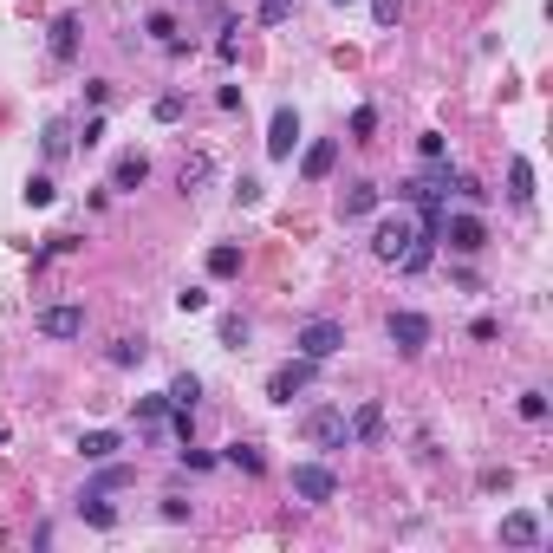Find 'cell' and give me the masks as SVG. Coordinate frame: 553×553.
Segmentation results:
<instances>
[{"mask_svg": "<svg viewBox=\"0 0 553 553\" xmlns=\"http://www.w3.org/2000/svg\"><path fill=\"white\" fill-rule=\"evenodd\" d=\"M313 378H319V365H313V358H287V365L267 378V404H293V397L307 391Z\"/></svg>", "mask_w": 553, "mask_h": 553, "instance_id": "cell-3", "label": "cell"}, {"mask_svg": "<svg viewBox=\"0 0 553 553\" xmlns=\"http://www.w3.org/2000/svg\"><path fill=\"white\" fill-rule=\"evenodd\" d=\"M410 241H417V221H404V215H391V221H378V228H371V254L397 267Z\"/></svg>", "mask_w": 553, "mask_h": 553, "instance_id": "cell-4", "label": "cell"}, {"mask_svg": "<svg viewBox=\"0 0 553 553\" xmlns=\"http://www.w3.org/2000/svg\"><path fill=\"white\" fill-rule=\"evenodd\" d=\"M176 307H183V313H209V287H183Z\"/></svg>", "mask_w": 553, "mask_h": 553, "instance_id": "cell-34", "label": "cell"}, {"mask_svg": "<svg viewBox=\"0 0 553 553\" xmlns=\"http://www.w3.org/2000/svg\"><path fill=\"white\" fill-rule=\"evenodd\" d=\"M144 176H150V156L144 150H124L118 163H111V189H144Z\"/></svg>", "mask_w": 553, "mask_h": 553, "instance_id": "cell-14", "label": "cell"}, {"mask_svg": "<svg viewBox=\"0 0 553 553\" xmlns=\"http://www.w3.org/2000/svg\"><path fill=\"white\" fill-rule=\"evenodd\" d=\"M144 358H150V345H144V339H118V345H111V365H118V371L144 365Z\"/></svg>", "mask_w": 553, "mask_h": 553, "instance_id": "cell-21", "label": "cell"}, {"mask_svg": "<svg viewBox=\"0 0 553 553\" xmlns=\"http://www.w3.org/2000/svg\"><path fill=\"white\" fill-rule=\"evenodd\" d=\"M196 397H202V378H196V371H176V378H170V404H189V410H196Z\"/></svg>", "mask_w": 553, "mask_h": 553, "instance_id": "cell-22", "label": "cell"}, {"mask_svg": "<svg viewBox=\"0 0 553 553\" xmlns=\"http://www.w3.org/2000/svg\"><path fill=\"white\" fill-rule=\"evenodd\" d=\"M144 33H150L156 46H170V40H176V20H170V13H150V20H144Z\"/></svg>", "mask_w": 553, "mask_h": 553, "instance_id": "cell-30", "label": "cell"}, {"mask_svg": "<svg viewBox=\"0 0 553 553\" xmlns=\"http://www.w3.org/2000/svg\"><path fill=\"white\" fill-rule=\"evenodd\" d=\"M508 202H514V209H528V202H534V163H528V156H514V163H508Z\"/></svg>", "mask_w": 553, "mask_h": 553, "instance_id": "cell-17", "label": "cell"}, {"mask_svg": "<svg viewBox=\"0 0 553 553\" xmlns=\"http://www.w3.org/2000/svg\"><path fill=\"white\" fill-rule=\"evenodd\" d=\"M345 424H352V442H365V450H378V442H384V410L378 404H358Z\"/></svg>", "mask_w": 553, "mask_h": 553, "instance_id": "cell-12", "label": "cell"}, {"mask_svg": "<svg viewBox=\"0 0 553 553\" xmlns=\"http://www.w3.org/2000/svg\"><path fill=\"white\" fill-rule=\"evenodd\" d=\"M221 345H235V352L247 345V319H241V313H228V319H221Z\"/></svg>", "mask_w": 553, "mask_h": 553, "instance_id": "cell-31", "label": "cell"}, {"mask_svg": "<svg viewBox=\"0 0 553 553\" xmlns=\"http://www.w3.org/2000/svg\"><path fill=\"white\" fill-rule=\"evenodd\" d=\"M293 345H299V358H313V365H326V358L345 345V326H339V319H307Z\"/></svg>", "mask_w": 553, "mask_h": 553, "instance_id": "cell-2", "label": "cell"}, {"mask_svg": "<svg viewBox=\"0 0 553 553\" xmlns=\"http://www.w3.org/2000/svg\"><path fill=\"white\" fill-rule=\"evenodd\" d=\"M299 436L313 442V450H352V424L339 404H313L307 417H299Z\"/></svg>", "mask_w": 553, "mask_h": 553, "instance_id": "cell-1", "label": "cell"}, {"mask_svg": "<svg viewBox=\"0 0 553 553\" xmlns=\"http://www.w3.org/2000/svg\"><path fill=\"white\" fill-rule=\"evenodd\" d=\"M66 150H72V124H66V118H52V124H46V156L59 163Z\"/></svg>", "mask_w": 553, "mask_h": 553, "instance_id": "cell-24", "label": "cell"}, {"mask_svg": "<svg viewBox=\"0 0 553 553\" xmlns=\"http://www.w3.org/2000/svg\"><path fill=\"white\" fill-rule=\"evenodd\" d=\"M287 13H293V0H261V13H254V20H261V26H281Z\"/></svg>", "mask_w": 553, "mask_h": 553, "instance_id": "cell-35", "label": "cell"}, {"mask_svg": "<svg viewBox=\"0 0 553 553\" xmlns=\"http://www.w3.org/2000/svg\"><path fill=\"white\" fill-rule=\"evenodd\" d=\"M442 241H450L456 254H482V247H488V228H482L476 215H442Z\"/></svg>", "mask_w": 553, "mask_h": 553, "instance_id": "cell-8", "label": "cell"}, {"mask_svg": "<svg viewBox=\"0 0 553 553\" xmlns=\"http://www.w3.org/2000/svg\"><path fill=\"white\" fill-rule=\"evenodd\" d=\"M502 540L508 547H540V514H528V508L502 514Z\"/></svg>", "mask_w": 553, "mask_h": 553, "instance_id": "cell-13", "label": "cell"}, {"mask_svg": "<svg viewBox=\"0 0 553 553\" xmlns=\"http://www.w3.org/2000/svg\"><path fill=\"white\" fill-rule=\"evenodd\" d=\"M378 209V183H345L339 189V221H365Z\"/></svg>", "mask_w": 553, "mask_h": 553, "instance_id": "cell-10", "label": "cell"}, {"mask_svg": "<svg viewBox=\"0 0 553 553\" xmlns=\"http://www.w3.org/2000/svg\"><path fill=\"white\" fill-rule=\"evenodd\" d=\"M332 7H352V0H332Z\"/></svg>", "mask_w": 553, "mask_h": 553, "instance_id": "cell-41", "label": "cell"}, {"mask_svg": "<svg viewBox=\"0 0 553 553\" xmlns=\"http://www.w3.org/2000/svg\"><path fill=\"white\" fill-rule=\"evenodd\" d=\"M26 202L33 209H52V196H59V189H52V176H26V189H20Z\"/></svg>", "mask_w": 553, "mask_h": 553, "instance_id": "cell-25", "label": "cell"}, {"mask_svg": "<svg viewBox=\"0 0 553 553\" xmlns=\"http://www.w3.org/2000/svg\"><path fill=\"white\" fill-rule=\"evenodd\" d=\"M150 111H156V124H176L183 111H189V98H183V92H163V98H156Z\"/></svg>", "mask_w": 553, "mask_h": 553, "instance_id": "cell-26", "label": "cell"}, {"mask_svg": "<svg viewBox=\"0 0 553 553\" xmlns=\"http://www.w3.org/2000/svg\"><path fill=\"white\" fill-rule=\"evenodd\" d=\"M137 417H144V424H163V417H170V391H156V397H137Z\"/></svg>", "mask_w": 553, "mask_h": 553, "instance_id": "cell-28", "label": "cell"}, {"mask_svg": "<svg viewBox=\"0 0 553 553\" xmlns=\"http://www.w3.org/2000/svg\"><path fill=\"white\" fill-rule=\"evenodd\" d=\"M46 46H52V59L66 66L72 52H78V13H59V20H52V40H46Z\"/></svg>", "mask_w": 553, "mask_h": 553, "instance_id": "cell-18", "label": "cell"}, {"mask_svg": "<svg viewBox=\"0 0 553 553\" xmlns=\"http://www.w3.org/2000/svg\"><path fill=\"white\" fill-rule=\"evenodd\" d=\"M209 273H215V281H235V273H241V247H235V241L209 247Z\"/></svg>", "mask_w": 553, "mask_h": 553, "instance_id": "cell-19", "label": "cell"}, {"mask_svg": "<svg viewBox=\"0 0 553 553\" xmlns=\"http://www.w3.org/2000/svg\"><path fill=\"white\" fill-rule=\"evenodd\" d=\"M332 163H339V144H332V137H319V144L307 150V163H299V176H307V183H326Z\"/></svg>", "mask_w": 553, "mask_h": 553, "instance_id": "cell-16", "label": "cell"}, {"mask_svg": "<svg viewBox=\"0 0 553 553\" xmlns=\"http://www.w3.org/2000/svg\"><path fill=\"white\" fill-rule=\"evenodd\" d=\"M417 150H424V163H442V150H450V144H442V130H424Z\"/></svg>", "mask_w": 553, "mask_h": 553, "instance_id": "cell-36", "label": "cell"}, {"mask_svg": "<svg viewBox=\"0 0 553 553\" xmlns=\"http://www.w3.org/2000/svg\"><path fill=\"white\" fill-rule=\"evenodd\" d=\"M78 514H85V521H92V528H118V508H111V502H104V495H92V488H85V495H78Z\"/></svg>", "mask_w": 553, "mask_h": 553, "instance_id": "cell-20", "label": "cell"}, {"mask_svg": "<svg viewBox=\"0 0 553 553\" xmlns=\"http://www.w3.org/2000/svg\"><path fill=\"white\" fill-rule=\"evenodd\" d=\"M235 202H241V209H247V202H261V183H254V176H241V183H235Z\"/></svg>", "mask_w": 553, "mask_h": 553, "instance_id": "cell-40", "label": "cell"}, {"mask_svg": "<svg viewBox=\"0 0 553 553\" xmlns=\"http://www.w3.org/2000/svg\"><path fill=\"white\" fill-rule=\"evenodd\" d=\"M183 468H215V456H209V450H196V442H183Z\"/></svg>", "mask_w": 553, "mask_h": 553, "instance_id": "cell-39", "label": "cell"}, {"mask_svg": "<svg viewBox=\"0 0 553 553\" xmlns=\"http://www.w3.org/2000/svg\"><path fill=\"white\" fill-rule=\"evenodd\" d=\"M521 417H528V424H547V391H521Z\"/></svg>", "mask_w": 553, "mask_h": 553, "instance_id": "cell-32", "label": "cell"}, {"mask_svg": "<svg viewBox=\"0 0 553 553\" xmlns=\"http://www.w3.org/2000/svg\"><path fill=\"white\" fill-rule=\"evenodd\" d=\"M124 482H130V468H124V462H111V468H104V476L92 482V495H111V488H124Z\"/></svg>", "mask_w": 553, "mask_h": 553, "instance_id": "cell-33", "label": "cell"}, {"mask_svg": "<svg viewBox=\"0 0 553 553\" xmlns=\"http://www.w3.org/2000/svg\"><path fill=\"white\" fill-rule=\"evenodd\" d=\"M33 326L46 332V339H85V307H78V299H66V307H40Z\"/></svg>", "mask_w": 553, "mask_h": 553, "instance_id": "cell-6", "label": "cell"}, {"mask_svg": "<svg viewBox=\"0 0 553 553\" xmlns=\"http://www.w3.org/2000/svg\"><path fill=\"white\" fill-rule=\"evenodd\" d=\"M371 130H378V111L358 104V111H352V137H358V144H371Z\"/></svg>", "mask_w": 553, "mask_h": 553, "instance_id": "cell-29", "label": "cell"}, {"mask_svg": "<svg viewBox=\"0 0 553 553\" xmlns=\"http://www.w3.org/2000/svg\"><path fill=\"white\" fill-rule=\"evenodd\" d=\"M384 332H391V345H397V352H424V345H430V319H424V313H410V307L384 319Z\"/></svg>", "mask_w": 553, "mask_h": 553, "instance_id": "cell-7", "label": "cell"}, {"mask_svg": "<svg viewBox=\"0 0 553 553\" xmlns=\"http://www.w3.org/2000/svg\"><path fill=\"white\" fill-rule=\"evenodd\" d=\"M456 196H462V202H488V189H482L476 176H456Z\"/></svg>", "mask_w": 553, "mask_h": 553, "instance_id": "cell-38", "label": "cell"}, {"mask_svg": "<svg viewBox=\"0 0 553 553\" xmlns=\"http://www.w3.org/2000/svg\"><path fill=\"white\" fill-rule=\"evenodd\" d=\"M228 462H235V468H247V476H261V468H267V456L254 450V442H228Z\"/></svg>", "mask_w": 553, "mask_h": 553, "instance_id": "cell-23", "label": "cell"}, {"mask_svg": "<svg viewBox=\"0 0 553 553\" xmlns=\"http://www.w3.org/2000/svg\"><path fill=\"white\" fill-rule=\"evenodd\" d=\"M118 450H124L118 430H85V436H78V456H85V462H111Z\"/></svg>", "mask_w": 553, "mask_h": 553, "instance_id": "cell-15", "label": "cell"}, {"mask_svg": "<svg viewBox=\"0 0 553 553\" xmlns=\"http://www.w3.org/2000/svg\"><path fill=\"white\" fill-rule=\"evenodd\" d=\"M293 144H299V111L281 104V111H273V124H267V156H273V163H287Z\"/></svg>", "mask_w": 553, "mask_h": 553, "instance_id": "cell-9", "label": "cell"}, {"mask_svg": "<svg viewBox=\"0 0 553 553\" xmlns=\"http://www.w3.org/2000/svg\"><path fill=\"white\" fill-rule=\"evenodd\" d=\"M397 13H404V0H371V20L378 26H397Z\"/></svg>", "mask_w": 553, "mask_h": 553, "instance_id": "cell-37", "label": "cell"}, {"mask_svg": "<svg viewBox=\"0 0 553 553\" xmlns=\"http://www.w3.org/2000/svg\"><path fill=\"white\" fill-rule=\"evenodd\" d=\"M209 176H215V156H209V150H189V156L176 163V189H183V196H196Z\"/></svg>", "mask_w": 553, "mask_h": 553, "instance_id": "cell-11", "label": "cell"}, {"mask_svg": "<svg viewBox=\"0 0 553 553\" xmlns=\"http://www.w3.org/2000/svg\"><path fill=\"white\" fill-rule=\"evenodd\" d=\"M215 59H221V66H235V59H241V26H221V40H215Z\"/></svg>", "mask_w": 553, "mask_h": 553, "instance_id": "cell-27", "label": "cell"}, {"mask_svg": "<svg viewBox=\"0 0 553 553\" xmlns=\"http://www.w3.org/2000/svg\"><path fill=\"white\" fill-rule=\"evenodd\" d=\"M293 495L319 508V502H332V495H339V476H332L326 462H293Z\"/></svg>", "mask_w": 553, "mask_h": 553, "instance_id": "cell-5", "label": "cell"}]
</instances>
